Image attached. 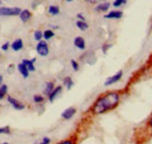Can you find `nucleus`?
<instances>
[{"mask_svg": "<svg viewBox=\"0 0 152 144\" xmlns=\"http://www.w3.org/2000/svg\"><path fill=\"white\" fill-rule=\"evenodd\" d=\"M34 62H35V59L33 60H27V59H23L21 61V63L29 71V72H34L35 71V66H34Z\"/></svg>", "mask_w": 152, "mask_h": 144, "instance_id": "nucleus-10", "label": "nucleus"}, {"mask_svg": "<svg viewBox=\"0 0 152 144\" xmlns=\"http://www.w3.org/2000/svg\"><path fill=\"white\" fill-rule=\"evenodd\" d=\"M42 142H43V143L49 144L50 143V138H49V137H43V138H42Z\"/></svg>", "mask_w": 152, "mask_h": 144, "instance_id": "nucleus-29", "label": "nucleus"}, {"mask_svg": "<svg viewBox=\"0 0 152 144\" xmlns=\"http://www.w3.org/2000/svg\"><path fill=\"white\" fill-rule=\"evenodd\" d=\"M109 7H110V2H108V1H104V2H101V4H98V5L96 6L95 11L97 12V13L107 12V11H109Z\"/></svg>", "mask_w": 152, "mask_h": 144, "instance_id": "nucleus-9", "label": "nucleus"}, {"mask_svg": "<svg viewBox=\"0 0 152 144\" xmlns=\"http://www.w3.org/2000/svg\"><path fill=\"white\" fill-rule=\"evenodd\" d=\"M74 45H75L76 48L81 49V51H84L86 49V41L82 36H76L74 39Z\"/></svg>", "mask_w": 152, "mask_h": 144, "instance_id": "nucleus-8", "label": "nucleus"}, {"mask_svg": "<svg viewBox=\"0 0 152 144\" xmlns=\"http://www.w3.org/2000/svg\"><path fill=\"white\" fill-rule=\"evenodd\" d=\"M54 32L52 31V29H46L45 32H43V39L45 40H50L52 37H54Z\"/></svg>", "mask_w": 152, "mask_h": 144, "instance_id": "nucleus-19", "label": "nucleus"}, {"mask_svg": "<svg viewBox=\"0 0 152 144\" xmlns=\"http://www.w3.org/2000/svg\"><path fill=\"white\" fill-rule=\"evenodd\" d=\"M11 48H12L14 52H19V51H21V49L23 48V42H22V40H21V39L14 40V41L11 43Z\"/></svg>", "mask_w": 152, "mask_h": 144, "instance_id": "nucleus-11", "label": "nucleus"}, {"mask_svg": "<svg viewBox=\"0 0 152 144\" xmlns=\"http://www.w3.org/2000/svg\"><path fill=\"white\" fill-rule=\"evenodd\" d=\"M122 76H123V71L117 72L115 75L110 76V77H108V79L104 81V86L108 87V86H111V84H114V83H116V82H118V81L122 79Z\"/></svg>", "mask_w": 152, "mask_h": 144, "instance_id": "nucleus-4", "label": "nucleus"}, {"mask_svg": "<svg viewBox=\"0 0 152 144\" xmlns=\"http://www.w3.org/2000/svg\"><path fill=\"white\" fill-rule=\"evenodd\" d=\"M34 39L37 40V41H41L42 39H43V33L41 32V31H39V29H37L35 32H34Z\"/></svg>", "mask_w": 152, "mask_h": 144, "instance_id": "nucleus-21", "label": "nucleus"}, {"mask_svg": "<svg viewBox=\"0 0 152 144\" xmlns=\"http://www.w3.org/2000/svg\"><path fill=\"white\" fill-rule=\"evenodd\" d=\"M48 13H49L50 15H57V14L60 13V7L56 6V5L49 6V7H48Z\"/></svg>", "mask_w": 152, "mask_h": 144, "instance_id": "nucleus-18", "label": "nucleus"}, {"mask_svg": "<svg viewBox=\"0 0 152 144\" xmlns=\"http://www.w3.org/2000/svg\"><path fill=\"white\" fill-rule=\"evenodd\" d=\"M57 144H75V142H74V140H64V141H62V142H58Z\"/></svg>", "mask_w": 152, "mask_h": 144, "instance_id": "nucleus-26", "label": "nucleus"}, {"mask_svg": "<svg viewBox=\"0 0 152 144\" xmlns=\"http://www.w3.org/2000/svg\"><path fill=\"white\" fill-rule=\"evenodd\" d=\"M10 46H11V45H10L8 42H5V43H4L2 46H1V49L6 52V51H8V48H10Z\"/></svg>", "mask_w": 152, "mask_h": 144, "instance_id": "nucleus-27", "label": "nucleus"}, {"mask_svg": "<svg viewBox=\"0 0 152 144\" xmlns=\"http://www.w3.org/2000/svg\"><path fill=\"white\" fill-rule=\"evenodd\" d=\"M7 101H8V103H10L13 108L17 109V110H22V109L25 108V104H23L22 102L18 101L17 98H14V97H12V96H8V97H7Z\"/></svg>", "mask_w": 152, "mask_h": 144, "instance_id": "nucleus-5", "label": "nucleus"}, {"mask_svg": "<svg viewBox=\"0 0 152 144\" xmlns=\"http://www.w3.org/2000/svg\"><path fill=\"white\" fill-rule=\"evenodd\" d=\"M40 144H47V143H43V142H41V143H40Z\"/></svg>", "mask_w": 152, "mask_h": 144, "instance_id": "nucleus-35", "label": "nucleus"}, {"mask_svg": "<svg viewBox=\"0 0 152 144\" xmlns=\"http://www.w3.org/2000/svg\"><path fill=\"white\" fill-rule=\"evenodd\" d=\"M8 87L6 84H0V100H2L5 97V95L7 94Z\"/></svg>", "mask_w": 152, "mask_h": 144, "instance_id": "nucleus-20", "label": "nucleus"}, {"mask_svg": "<svg viewBox=\"0 0 152 144\" xmlns=\"http://www.w3.org/2000/svg\"><path fill=\"white\" fill-rule=\"evenodd\" d=\"M1 82H2V76L0 75V84H1Z\"/></svg>", "mask_w": 152, "mask_h": 144, "instance_id": "nucleus-33", "label": "nucleus"}, {"mask_svg": "<svg viewBox=\"0 0 152 144\" xmlns=\"http://www.w3.org/2000/svg\"><path fill=\"white\" fill-rule=\"evenodd\" d=\"M54 88H55V86H54V83H53V82H47V83H46V87H45V90H43V94L48 96V95L53 91Z\"/></svg>", "mask_w": 152, "mask_h": 144, "instance_id": "nucleus-17", "label": "nucleus"}, {"mask_svg": "<svg viewBox=\"0 0 152 144\" xmlns=\"http://www.w3.org/2000/svg\"><path fill=\"white\" fill-rule=\"evenodd\" d=\"M19 17H20V19H21V21H22V22H26V21H28V20L31 19L32 13H31L28 10H21Z\"/></svg>", "mask_w": 152, "mask_h": 144, "instance_id": "nucleus-13", "label": "nucleus"}, {"mask_svg": "<svg viewBox=\"0 0 152 144\" xmlns=\"http://www.w3.org/2000/svg\"><path fill=\"white\" fill-rule=\"evenodd\" d=\"M87 2H89V4H96L98 0H86Z\"/></svg>", "mask_w": 152, "mask_h": 144, "instance_id": "nucleus-32", "label": "nucleus"}, {"mask_svg": "<svg viewBox=\"0 0 152 144\" xmlns=\"http://www.w3.org/2000/svg\"><path fill=\"white\" fill-rule=\"evenodd\" d=\"M37 53H38L40 56H47L48 53H49V47L47 45L46 41H39L38 45H37Z\"/></svg>", "mask_w": 152, "mask_h": 144, "instance_id": "nucleus-3", "label": "nucleus"}, {"mask_svg": "<svg viewBox=\"0 0 152 144\" xmlns=\"http://www.w3.org/2000/svg\"><path fill=\"white\" fill-rule=\"evenodd\" d=\"M18 71H19L20 74H21L25 79H27V77L29 76V71H28V69H27L22 63H19V65H18Z\"/></svg>", "mask_w": 152, "mask_h": 144, "instance_id": "nucleus-14", "label": "nucleus"}, {"mask_svg": "<svg viewBox=\"0 0 152 144\" xmlns=\"http://www.w3.org/2000/svg\"><path fill=\"white\" fill-rule=\"evenodd\" d=\"M61 93H62V86H57V87H55V88L53 89V91L48 95V100H49V102H54L57 97L61 95Z\"/></svg>", "mask_w": 152, "mask_h": 144, "instance_id": "nucleus-6", "label": "nucleus"}, {"mask_svg": "<svg viewBox=\"0 0 152 144\" xmlns=\"http://www.w3.org/2000/svg\"><path fill=\"white\" fill-rule=\"evenodd\" d=\"M70 63H72V67H73V69H74L75 72H77V71H78V68H80V67H78V63L76 62L75 60H72V61H70Z\"/></svg>", "mask_w": 152, "mask_h": 144, "instance_id": "nucleus-25", "label": "nucleus"}, {"mask_svg": "<svg viewBox=\"0 0 152 144\" xmlns=\"http://www.w3.org/2000/svg\"><path fill=\"white\" fill-rule=\"evenodd\" d=\"M148 126H149V128L152 130V115L150 116V118H149V121H148Z\"/></svg>", "mask_w": 152, "mask_h": 144, "instance_id": "nucleus-31", "label": "nucleus"}, {"mask_svg": "<svg viewBox=\"0 0 152 144\" xmlns=\"http://www.w3.org/2000/svg\"><path fill=\"white\" fill-rule=\"evenodd\" d=\"M119 100H121L119 93L109 91L96 100V102L91 108V111L94 115H101V114H104L107 111H110L118 106Z\"/></svg>", "mask_w": 152, "mask_h": 144, "instance_id": "nucleus-1", "label": "nucleus"}, {"mask_svg": "<svg viewBox=\"0 0 152 144\" xmlns=\"http://www.w3.org/2000/svg\"><path fill=\"white\" fill-rule=\"evenodd\" d=\"M77 18L80 19V20H82V21H86V18H84V15H83L82 13H78V14H77Z\"/></svg>", "mask_w": 152, "mask_h": 144, "instance_id": "nucleus-30", "label": "nucleus"}, {"mask_svg": "<svg viewBox=\"0 0 152 144\" xmlns=\"http://www.w3.org/2000/svg\"><path fill=\"white\" fill-rule=\"evenodd\" d=\"M33 101H34L35 103H42V102L45 101V97H43L42 95H34Z\"/></svg>", "mask_w": 152, "mask_h": 144, "instance_id": "nucleus-22", "label": "nucleus"}, {"mask_svg": "<svg viewBox=\"0 0 152 144\" xmlns=\"http://www.w3.org/2000/svg\"><path fill=\"white\" fill-rule=\"evenodd\" d=\"M0 134L10 135V134H11V128H10V126H1V128H0Z\"/></svg>", "mask_w": 152, "mask_h": 144, "instance_id": "nucleus-24", "label": "nucleus"}, {"mask_svg": "<svg viewBox=\"0 0 152 144\" xmlns=\"http://www.w3.org/2000/svg\"><path fill=\"white\" fill-rule=\"evenodd\" d=\"M109 47H111V45H104V46H103V49H102V51H103V53H104V54L108 52Z\"/></svg>", "mask_w": 152, "mask_h": 144, "instance_id": "nucleus-28", "label": "nucleus"}, {"mask_svg": "<svg viewBox=\"0 0 152 144\" xmlns=\"http://www.w3.org/2000/svg\"><path fill=\"white\" fill-rule=\"evenodd\" d=\"M63 86H66V88H67L68 90L72 89V87L74 86V81L72 80L70 76H67V77L63 79Z\"/></svg>", "mask_w": 152, "mask_h": 144, "instance_id": "nucleus-16", "label": "nucleus"}, {"mask_svg": "<svg viewBox=\"0 0 152 144\" xmlns=\"http://www.w3.org/2000/svg\"><path fill=\"white\" fill-rule=\"evenodd\" d=\"M125 4H126V0H115L114 2H113V5H114L115 7H121V6L125 5Z\"/></svg>", "mask_w": 152, "mask_h": 144, "instance_id": "nucleus-23", "label": "nucleus"}, {"mask_svg": "<svg viewBox=\"0 0 152 144\" xmlns=\"http://www.w3.org/2000/svg\"><path fill=\"white\" fill-rule=\"evenodd\" d=\"M2 144H10V143H6V142H5V143H2Z\"/></svg>", "mask_w": 152, "mask_h": 144, "instance_id": "nucleus-36", "label": "nucleus"}, {"mask_svg": "<svg viewBox=\"0 0 152 144\" xmlns=\"http://www.w3.org/2000/svg\"><path fill=\"white\" fill-rule=\"evenodd\" d=\"M21 8L19 7H0V15L1 17H13L19 15Z\"/></svg>", "mask_w": 152, "mask_h": 144, "instance_id": "nucleus-2", "label": "nucleus"}, {"mask_svg": "<svg viewBox=\"0 0 152 144\" xmlns=\"http://www.w3.org/2000/svg\"><path fill=\"white\" fill-rule=\"evenodd\" d=\"M75 114H76V108L69 107V108H67L62 114H61V117H62L63 120H70L72 117H74Z\"/></svg>", "mask_w": 152, "mask_h": 144, "instance_id": "nucleus-7", "label": "nucleus"}, {"mask_svg": "<svg viewBox=\"0 0 152 144\" xmlns=\"http://www.w3.org/2000/svg\"><path fill=\"white\" fill-rule=\"evenodd\" d=\"M67 2H72V1H74V0H66Z\"/></svg>", "mask_w": 152, "mask_h": 144, "instance_id": "nucleus-34", "label": "nucleus"}, {"mask_svg": "<svg viewBox=\"0 0 152 144\" xmlns=\"http://www.w3.org/2000/svg\"><path fill=\"white\" fill-rule=\"evenodd\" d=\"M76 26H77V28L80 31H83V32L89 28V25L87 24V21H82V20H77L76 21Z\"/></svg>", "mask_w": 152, "mask_h": 144, "instance_id": "nucleus-15", "label": "nucleus"}, {"mask_svg": "<svg viewBox=\"0 0 152 144\" xmlns=\"http://www.w3.org/2000/svg\"><path fill=\"white\" fill-rule=\"evenodd\" d=\"M0 4H1V1H0Z\"/></svg>", "mask_w": 152, "mask_h": 144, "instance_id": "nucleus-37", "label": "nucleus"}, {"mask_svg": "<svg viewBox=\"0 0 152 144\" xmlns=\"http://www.w3.org/2000/svg\"><path fill=\"white\" fill-rule=\"evenodd\" d=\"M123 17V12L122 11H110L108 14L104 15L105 19H121Z\"/></svg>", "mask_w": 152, "mask_h": 144, "instance_id": "nucleus-12", "label": "nucleus"}]
</instances>
